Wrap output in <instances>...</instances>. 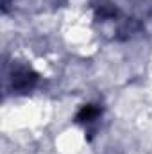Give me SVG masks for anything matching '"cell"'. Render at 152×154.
Instances as JSON below:
<instances>
[{"label":"cell","instance_id":"1","mask_svg":"<svg viewBox=\"0 0 152 154\" xmlns=\"http://www.w3.org/2000/svg\"><path fill=\"white\" fill-rule=\"evenodd\" d=\"M95 113H97V111H95L93 108L86 106V108L79 113V116H77V118H79V122H90V118H93V116H95Z\"/></svg>","mask_w":152,"mask_h":154}]
</instances>
